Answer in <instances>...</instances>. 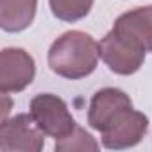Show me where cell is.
<instances>
[{
  "instance_id": "4",
  "label": "cell",
  "mask_w": 152,
  "mask_h": 152,
  "mask_svg": "<svg viewBox=\"0 0 152 152\" xmlns=\"http://www.w3.org/2000/svg\"><path fill=\"white\" fill-rule=\"evenodd\" d=\"M45 132L38 127L32 115L20 113L2 120L0 150L2 152H39L45 145Z\"/></svg>"
},
{
  "instance_id": "10",
  "label": "cell",
  "mask_w": 152,
  "mask_h": 152,
  "mask_svg": "<svg viewBox=\"0 0 152 152\" xmlns=\"http://www.w3.org/2000/svg\"><path fill=\"white\" fill-rule=\"evenodd\" d=\"M93 2L95 0H48L52 15L66 23L86 18L93 7Z\"/></svg>"
},
{
  "instance_id": "2",
  "label": "cell",
  "mask_w": 152,
  "mask_h": 152,
  "mask_svg": "<svg viewBox=\"0 0 152 152\" xmlns=\"http://www.w3.org/2000/svg\"><path fill=\"white\" fill-rule=\"evenodd\" d=\"M148 131V118L132 106L118 109L99 131L102 145L109 150H124L138 145Z\"/></svg>"
},
{
  "instance_id": "5",
  "label": "cell",
  "mask_w": 152,
  "mask_h": 152,
  "mask_svg": "<svg viewBox=\"0 0 152 152\" xmlns=\"http://www.w3.org/2000/svg\"><path fill=\"white\" fill-rule=\"evenodd\" d=\"M36 63L29 52L7 47L0 52V90L2 93H20L32 84Z\"/></svg>"
},
{
  "instance_id": "3",
  "label": "cell",
  "mask_w": 152,
  "mask_h": 152,
  "mask_svg": "<svg viewBox=\"0 0 152 152\" xmlns=\"http://www.w3.org/2000/svg\"><path fill=\"white\" fill-rule=\"evenodd\" d=\"M38 124V127L50 138L61 140L68 136L75 127L77 122L68 111L66 102L54 95V93H39L31 100V111H29Z\"/></svg>"
},
{
  "instance_id": "6",
  "label": "cell",
  "mask_w": 152,
  "mask_h": 152,
  "mask_svg": "<svg viewBox=\"0 0 152 152\" xmlns=\"http://www.w3.org/2000/svg\"><path fill=\"white\" fill-rule=\"evenodd\" d=\"M100 57L107 68L118 75H132L145 63V50L118 36L113 29L99 43Z\"/></svg>"
},
{
  "instance_id": "11",
  "label": "cell",
  "mask_w": 152,
  "mask_h": 152,
  "mask_svg": "<svg viewBox=\"0 0 152 152\" xmlns=\"http://www.w3.org/2000/svg\"><path fill=\"white\" fill-rule=\"evenodd\" d=\"M100 145L99 141L90 134L86 132L83 127H75L68 136L61 138V140H56V150L57 152H83V150H99Z\"/></svg>"
},
{
  "instance_id": "7",
  "label": "cell",
  "mask_w": 152,
  "mask_h": 152,
  "mask_svg": "<svg viewBox=\"0 0 152 152\" xmlns=\"http://www.w3.org/2000/svg\"><path fill=\"white\" fill-rule=\"evenodd\" d=\"M113 31L145 52H152V6H143L120 15Z\"/></svg>"
},
{
  "instance_id": "8",
  "label": "cell",
  "mask_w": 152,
  "mask_h": 152,
  "mask_svg": "<svg viewBox=\"0 0 152 152\" xmlns=\"http://www.w3.org/2000/svg\"><path fill=\"white\" fill-rule=\"evenodd\" d=\"M132 106L131 97L118 90V88H102L99 90L91 100H90V107H88V124L91 129L100 131L102 125L122 107Z\"/></svg>"
},
{
  "instance_id": "1",
  "label": "cell",
  "mask_w": 152,
  "mask_h": 152,
  "mask_svg": "<svg viewBox=\"0 0 152 152\" xmlns=\"http://www.w3.org/2000/svg\"><path fill=\"white\" fill-rule=\"evenodd\" d=\"M99 43L83 31L61 34L48 48V66L59 77L77 81L91 75L99 64Z\"/></svg>"
},
{
  "instance_id": "9",
  "label": "cell",
  "mask_w": 152,
  "mask_h": 152,
  "mask_svg": "<svg viewBox=\"0 0 152 152\" xmlns=\"http://www.w3.org/2000/svg\"><path fill=\"white\" fill-rule=\"evenodd\" d=\"M38 0H0V27L6 32L25 31L36 16Z\"/></svg>"
}]
</instances>
